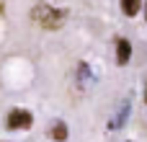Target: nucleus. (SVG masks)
Masks as SVG:
<instances>
[{"label":"nucleus","instance_id":"obj_1","mask_svg":"<svg viewBox=\"0 0 147 142\" xmlns=\"http://www.w3.org/2000/svg\"><path fill=\"white\" fill-rule=\"evenodd\" d=\"M31 18H34V23H39V26H44V28H59V26L65 23V18H67V10L52 8V5H47V3H39V5L31 10Z\"/></svg>","mask_w":147,"mask_h":142},{"label":"nucleus","instance_id":"obj_2","mask_svg":"<svg viewBox=\"0 0 147 142\" xmlns=\"http://www.w3.org/2000/svg\"><path fill=\"white\" fill-rule=\"evenodd\" d=\"M31 124H34V116L26 109H13L8 114V129H28Z\"/></svg>","mask_w":147,"mask_h":142},{"label":"nucleus","instance_id":"obj_3","mask_svg":"<svg viewBox=\"0 0 147 142\" xmlns=\"http://www.w3.org/2000/svg\"><path fill=\"white\" fill-rule=\"evenodd\" d=\"M129 57H132V44L127 39H119L116 41V60H119V65H127Z\"/></svg>","mask_w":147,"mask_h":142},{"label":"nucleus","instance_id":"obj_4","mask_svg":"<svg viewBox=\"0 0 147 142\" xmlns=\"http://www.w3.org/2000/svg\"><path fill=\"white\" fill-rule=\"evenodd\" d=\"M127 116H129V101H124L121 103V109H119V114L109 122V129H119V127H124V122H127Z\"/></svg>","mask_w":147,"mask_h":142},{"label":"nucleus","instance_id":"obj_5","mask_svg":"<svg viewBox=\"0 0 147 142\" xmlns=\"http://www.w3.org/2000/svg\"><path fill=\"white\" fill-rule=\"evenodd\" d=\"M52 140H57V142L67 140V127H65V122H54V124H52Z\"/></svg>","mask_w":147,"mask_h":142},{"label":"nucleus","instance_id":"obj_6","mask_svg":"<svg viewBox=\"0 0 147 142\" xmlns=\"http://www.w3.org/2000/svg\"><path fill=\"white\" fill-rule=\"evenodd\" d=\"M140 5H142V0H121V10L127 16H137L140 13Z\"/></svg>","mask_w":147,"mask_h":142},{"label":"nucleus","instance_id":"obj_7","mask_svg":"<svg viewBox=\"0 0 147 142\" xmlns=\"http://www.w3.org/2000/svg\"><path fill=\"white\" fill-rule=\"evenodd\" d=\"M145 101H147V91H145Z\"/></svg>","mask_w":147,"mask_h":142},{"label":"nucleus","instance_id":"obj_8","mask_svg":"<svg viewBox=\"0 0 147 142\" xmlns=\"http://www.w3.org/2000/svg\"><path fill=\"white\" fill-rule=\"evenodd\" d=\"M145 16H147V8H145Z\"/></svg>","mask_w":147,"mask_h":142}]
</instances>
